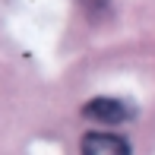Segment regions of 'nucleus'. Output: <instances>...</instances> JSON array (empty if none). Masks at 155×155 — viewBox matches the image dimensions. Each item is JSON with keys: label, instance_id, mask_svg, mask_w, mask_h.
Listing matches in <instances>:
<instances>
[{"label": "nucleus", "instance_id": "obj_2", "mask_svg": "<svg viewBox=\"0 0 155 155\" xmlns=\"http://www.w3.org/2000/svg\"><path fill=\"white\" fill-rule=\"evenodd\" d=\"M82 155H130V143L117 133H86Z\"/></svg>", "mask_w": 155, "mask_h": 155}, {"label": "nucleus", "instance_id": "obj_1", "mask_svg": "<svg viewBox=\"0 0 155 155\" xmlns=\"http://www.w3.org/2000/svg\"><path fill=\"white\" fill-rule=\"evenodd\" d=\"M82 114H86L89 120H98V124H124L133 111L120 98H92V101L82 108Z\"/></svg>", "mask_w": 155, "mask_h": 155}]
</instances>
